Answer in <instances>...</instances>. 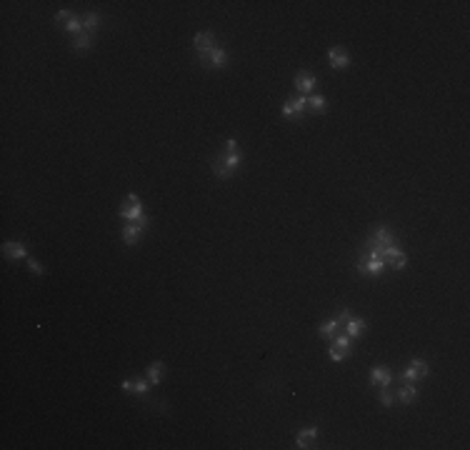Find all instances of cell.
<instances>
[{"mask_svg":"<svg viewBox=\"0 0 470 450\" xmlns=\"http://www.w3.org/2000/svg\"><path fill=\"white\" fill-rule=\"evenodd\" d=\"M240 148H238V143L230 138L225 140V153H220V155H215L213 158V173L220 178V180H228L230 175H235V170L240 168Z\"/></svg>","mask_w":470,"mask_h":450,"instance_id":"obj_1","label":"cell"},{"mask_svg":"<svg viewBox=\"0 0 470 450\" xmlns=\"http://www.w3.org/2000/svg\"><path fill=\"white\" fill-rule=\"evenodd\" d=\"M120 218H123V220H128V223L143 225V228H148V223H151V218L143 213L140 198H138L135 193H133V195H128V198L123 200V205H120Z\"/></svg>","mask_w":470,"mask_h":450,"instance_id":"obj_2","label":"cell"},{"mask_svg":"<svg viewBox=\"0 0 470 450\" xmlns=\"http://www.w3.org/2000/svg\"><path fill=\"white\" fill-rule=\"evenodd\" d=\"M355 268H358L360 275H380V273L385 270V260H383L378 253L370 250V255H368V258H360V260L355 262Z\"/></svg>","mask_w":470,"mask_h":450,"instance_id":"obj_3","label":"cell"},{"mask_svg":"<svg viewBox=\"0 0 470 450\" xmlns=\"http://www.w3.org/2000/svg\"><path fill=\"white\" fill-rule=\"evenodd\" d=\"M193 45H195L198 60L205 65L208 58H210V53L215 50V38H213V33H198V35H195V40H193Z\"/></svg>","mask_w":470,"mask_h":450,"instance_id":"obj_4","label":"cell"},{"mask_svg":"<svg viewBox=\"0 0 470 450\" xmlns=\"http://www.w3.org/2000/svg\"><path fill=\"white\" fill-rule=\"evenodd\" d=\"M308 108V95H300V98H288L285 105H283V115L290 118V120H303V113Z\"/></svg>","mask_w":470,"mask_h":450,"instance_id":"obj_5","label":"cell"},{"mask_svg":"<svg viewBox=\"0 0 470 450\" xmlns=\"http://www.w3.org/2000/svg\"><path fill=\"white\" fill-rule=\"evenodd\" d=\"M328 60H330V65H333L335 70H345V68L350 65V55H348V50H345V48H340V45H335V48H330V50H328Z\"/></svg>","mask_w":470,"mask_h":450,"instance_id":"obj_6","label":"cell"},{"mask_svg":"<svg viewBox=\"0 0 470 450\" xmlns=\"http://www.w3.org/2000/svg\"><path fill=\"white\" fill-rule=\"evenodd\" d=\"M315 85H318V78H315V75H310V73H298L295 75V88H298L303 95H313Z\"/></svg>","mask_w":470,"mask_h":450,"instance_id":"obj_7","label":"cell"},{"mask_svg":"<svg viewBox=\"0 0 470 450\" xmlns=\"http://www.w3.org/2000/svg\"><path fill=\"white\" fill-rule=\"evenodd\" d=\"M143 225L138 223H128L125 228H123V243L125 245H138L140 243V238H143Z\"/></svg>","mask_w":470,"mask_h":450,"instance_id":"obj_8","label":"cell"},{"mask_svg":"<svg viewBox=\"0 0 470 450\" xmlns=\"http://www.w3.org/2000/svg\"><path fill=\"white\" fill-rule=\"evenodd\" d=\"M120 390L123 393H138V395H145L151 390V380H123L120 383Z\"/></svg>","mask_w":470,"mask_h":450,"instance_id":"obj_9","label":"cell"},{"mask_svg":"<svg viewBox=\"0 0 470 450\" xmlns=\"http://www.w3.org/2000/svg\"><path fill=\"white\" fill-rule=\"evenodd\" d=\"M370 380H373V385H378V388H390L393 385V373L388 368H373L370 370Z\"/></svg>","mask_w":470,"mask_h":450,"instance_id":"obj_10","label":"cell"},{"mask_svg":"<svg viewBox=\"0 0 470 450\" xmlns=\"http://www.w3.org/2000/svg\"><path fill=\"white\" fill-rule=\"evenodd\" d=\"M3 255L8 260H23V258H28V250H25V245L8 240V243H3Z\"/></svg>","mask_w":470,"mask_h":450,"instance_id":"obj_11","label":"cell"},{"mask_svg":"<svg viewBox=\"0 0 470 450\" xmlns=\"http://www.w3.org/2000/svg\"><path fill=\"white\" fill-rule=\"evenodd\" d=\"M368 245H378V248H388V245H398L395 243V235L383 225V228H378L375 230V238L373 240H368Z\"/></svg>","mask_w":470,"mask_h":450,"instance_id":"obj_12","label":"cell"},{"mask_svg":"<svg viewBox=\"0 0 470 450\" xmlns=\"http://www.w3.org/2000/svg\"><path fill=\"white\" fill-rule=\"evenodd\" d=\"M343 328H345V335H348V338H360L363 333H365L368 323H365L363 318H350L348 323H345V325H343Z\"/></svg>","mask_w":470,"mask_h":450,"instance_id":"obj_13","label":"cell"},{"mask_svg":"<svg viewBox=\"0 0 470 450\" xmlns=\"http://www.w3.org/2000/svg\"><path fill=\"white\" fill-rule=\"evenodd\" d=\"M398 400L403 403V405H410L418 400V388H415V383H405L403 388H400V393H398Z\"/></svg>","mask_w":470,"mask_h":450,"instance_id":"obj_14","label":"cell"},{"mask_svg":"<svg viewBox=\"0 0 470 450\" xmlns=\"http://www.w3.org/2000/svg\"><path fill=\"white\" fill-rule=\"evenodd\" d=\"M225 60H228V55H225V50L220 48V45H215V50L210 53V58H208V68H225Z\"/></svg>","mask_w":470,"mask_h":450,"instance_id":"obj_15","label":"cell"},{"mask_svg":"<svg viewBox=\"0 0 470 450\" xmlns=\"http://www.w3.org/2000/svg\"><path fill=\"white\" fill-rule=\"evenodd\" d=\"M338 330H340V323H338V320H325V323H320V325H318V333L323 338H328V340H333V338L338 335Z\"/></svg>","mask_w":470,"mask_h":450,"instance_id":"obj_16","label":"cell"},{"mask_svg":"<svg viewBox=\"0 0 470 450\" xmlns=\"http://www.w3.org/2000/svg\"><path fill=\"white\" fill-rule=\"evenodd\" d=\"M315 438H318V428H308V430H300V433H298V440H295V445H298V448H310V443H315Z\"/></svg>","mask_w":470,"mask_h":450,"instance_id":"obj_17","label":"cell"},{"mask_svg":"<svg viewBox=\"0 0 470 450\" xmlns=\"http://www.w3.org/2000/svg\"><path fill=\"white\" fill-rule=\"evenodd\" d=\"M90 45H93V35H88V33H80L73 38V50H78V53H88Z\"/></svg>","mask_w":470,"mask_h":450,"instance_id":"obj_18","label":"cell"},{"mask_svg":"<svg viewBox=\"0 0 470 450\" xmlns=\"http://www.w3.org/2000/svg\"><path fill=\"white\" fill-rule=\"evenodd\" d=\"M163 375H165V365L158 360V363H153L151 368H148V380H151V385H158L160 380H163Z\"/></svg>","mask_w":470,"mask_h":450,"instance_id":"obj_19","label":"cell"},{"mask_svg":"<svg viewBox=\"0 0 470 450\" xmlns=\"http://www.w3.org/2000/svg\"><path fill=\"white\" fill-rule=\"evenodd\" d=\"M98 25H100V15H98V13H88V15L83 18V33L93 35L95 30H98Z\"/></svg>","mask_w":470,"mask_h":450,"instance_id":"obj_20","label":"cell"},{"mask_svg":"<svg viewBox=\"0 0 470 450\" xmlns=\"http://www.w3.org/2000/svg\"><path fill=\"white\" fill-rule=\"evenodd\" d=\"M308 108L313 113H325V108H328V103H325V98L323 95H308Z\"/></svg>","mask_w":470,"mask_h":450,"instance_id":"obj_21","label":"cell"},{"mask_svg":"<svg viewBox=\"0 0 470 450\" xmlns=\"http://www.w3.org/2000/svg\"><path fill=\"white\" fill-rule=\"evenodd\" d=\"M350 353H353V348H338V345H330V350H328L330 360H335V363L345 360V358H350Z\"/></svg>","mask_w":470,"mask_h":450,"instance_id":"obj_22","label":"cell"},{"mask_svg":"<svg viewBox=\"0 0 470 450\" xmlns=\"http://www.w3.org/2000/svg\"><path fill=\"white\" fill-rule=\"evenodd\" d=\"M410 368H413L415 373H418V378H428V375H430V368H428V363H425V360H420V358L410 360Z\"/></svg>","mask_w":470,"mask_h":450,"instance_id":"obj_23","label":"cell"},{"mask_svg":"<svg viewBox=\"0 0 470 450\" xmlns=\"http://www.w3.org/2000/svg\"><path fill=\"white\" fill-rule=\"evenodd\" d=\"M388 265H390V268H395V270H403V268L408 265V255H405V253H395L393 258L388 260Z\"/></svg>","mask_w":470,"mask_h":450,"instance_id":"obj_24","label":"cell"},{"mask_svg":"<svg viewBox=\"0 0 470 450\" xmlns=\"http://www.w3.org/2000/svg\"><path fill=\"white\" fill-rule=\"evenodd\" d=\"M65 30H68V33H73V38L80 35V33H83V20L78 18V15H73V20L65 25Z\"/></svg>","mask_w":470,"mask_h":450,"instance_id":"obj_25","label":"cell"},{"mask_svg":"<svg viewBox=\"0 0 470 450\" xmlns=\"http://www.w3.org/2000/svg\"><path fill=\"white\" fill-rule=\"evenodd\" d=\"M395 403V398H393V393L388 390V388H380V405H385V408H390Z\"/></svg>","mask_w":470,"mask_h":450,"instance_id":"obj_26","label":"cell"},{"mask_svg":"<svg viewBox=\"0 0 470 450\" xmlns=\"http://www.w3.org/2000/svg\"><path fill=\"white\" fill-rule=\"evenodd\" d=\"M70 20H73V13H70V10H60V13L55 15V23L58 25H63V28H65Z\"/></svg>","mask_w":470,"mask_h":450,"instance_id":"obj_27","label":"cell"},{"mask_svg":"<svg viewBox=\"0 0 470 450\" xmlns=\"http://www.w3.org/2000/svg\"><path fill=\"white\" fill-rule=\"evenodd\" d=\"M418 380H420V378H418V373H415L413 368L408 365V368H405V373H403V383H418Z\"/></svg>","mask_w":470,"mask_h":450,"instance_id":"obj_28","label":"cell"},{"mask_svg":"<svg viewBox=\"0 0 470 450\" xmlns=\"http://www.w3.org/2000/svg\"><path fill=\"white\" fill-rule=\"evenodd\" d=\"M28 265H30V270H33L35 275H43V265H40L38 260H33V258H30V260H28Z\"/></svg>","mask_w":470,"mask_h":450,"instance_id":"obj_29","label":"cell"},{"mask_svg":"<svg viewBox=\"0 0 470 450\" xmlns=\"http://www.w3.org/2000/svg\"><path fill=\"white\" fill-rule=\"evenodd\" d=\"M350 318H353V315H350V310H343V313H340V315H338L335 320H338V323H340V328H343V325H345V323H348Z\"/></svg>","mask_w":470,"mask_h":450,"instance_id":"obj_30","label":"cell"}]
</instances>
